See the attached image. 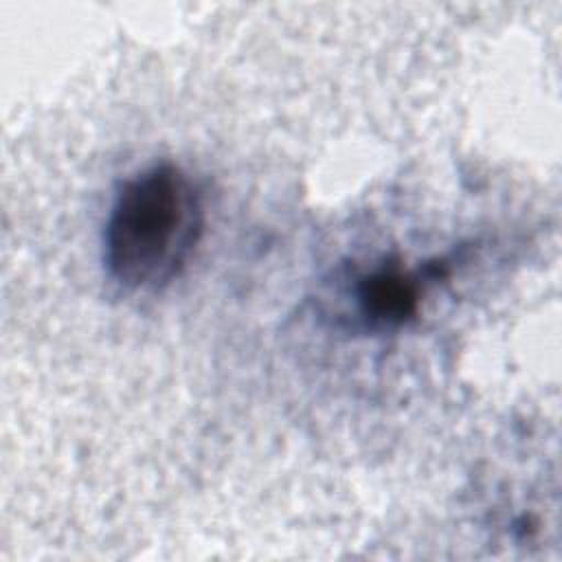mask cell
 <instances>
[{
    "mask_svg": "<svg viewBox=\"0 0 562 562\" xmlns=\"http://www.w3.org/2000/svg\"><path fill=\"white\" fill-rule=\"evenodd\" d=\"M204 231V200L176 162H154L121 182L103 231L108 277L127 292H158L189 263Z\"/></svg>",
    "mask_w": 562,
    "mask_h": 562,
    "instance_id": "6da1fadb",
    "label": "cell"
},
{
    "mask_svg": "<svg viewBox=\"0 0 562 562\" xmlns=\"http://www.w3.org/2000/svg\"><path fill=\"white\" fill-rule=\"evenodd\" d=\"M448 274L443 259L408 270L400 263H380L358 277L356 307L362 321L375 329L402 327L419 312L426 281Z\"/></svg>",
    "mask_w": 562,
    "mask_h": 562,
    "instance_id": "7a4b0ae2",
    "label": "cell"
}]
</instances>
